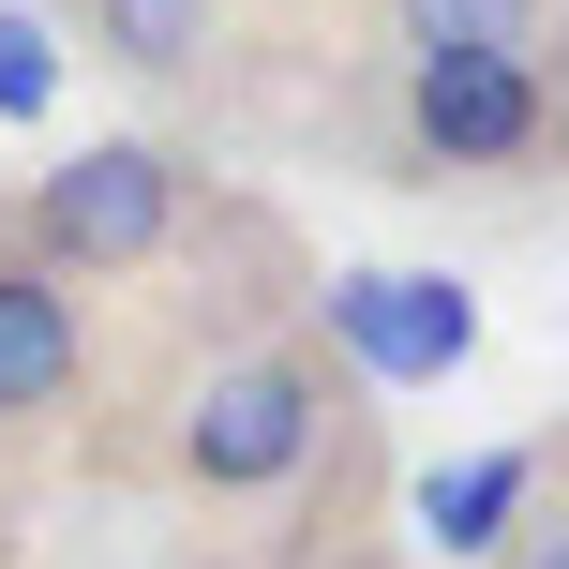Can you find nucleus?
Masks as SVG:
<instances>
[{"instance_id":"f03ea898","label":"nucleus","mask_w":569,"mask_h":569,"mask_svg":"<svg viewBox=\"0 0 569 569\" xmlns=\"http://www.w3.org/2000/svg\"><path fill=\"white\" fill-rule=\"evenodd\" d=\"M345 375L315 360V345H256V360H210L196 405H180V480L196 495H270L315 465V435H330Z\"/></svg>"},{"instance_id":"20e7f679","label":"nucleus","mask_w":569,"mask_h":569,"mask_svg":"<svg viewBox=\"0 0 569 569\" xmlns=\"http://www.w3.org/2000/svg\"><path fill=\"white\" fill-rule=\"evenodd\" d=\"M76 390H90L76 270H46L30 240H0V420H60Z\"/></svg>"},{"instance_id":"423d86ee","label":"nucleus","mask_w":569,"mask_h":569,"mask_svg":"<svg viewBox=\"0 0 569 569\" xmlns=\"http://www.w3.org/2000/svg\"><path fill=\"white\" fill-rule=\"evenodd\" d=\"M525 495H540V450H480V465H450L420 510H435L450 555H510V540H525Z\"/></svg>"},{"instance_id":"6e6552de","label":"nucleus","mask_w":569,"mask_h":569,"mask_svg":"<svg viewBox=\"0 0 569 569\" xmlns=\"http://www.w3.org/2000/svg\"><path fill=\"white\" fill-rule=\"evenodd\" d=\"M555 0H390V46L435 60V46H540Z\"/></svg>"},{"instance_id":"9d476101","label":"nucleus","mask_w":569,"mask_h":569,"mask_svg":"<svg viewBox=\"0 0 569 569\" xmlns=\"http://www.w3.org/2000/svg\"><path fill=\"white\" fill-rule=\"evenodd\" d=\"M0 106H46V60H30V30L0 16Z\"/></svg>"},{"instance_id":"0eeeda50","label":"nucleus","mask_w":569,"mask_h":569,"mask_svg":"<svg viewBox=\"0 0 569 569\" xmlns=\"http://www.w3.org/2000/svg\"><path fill=\"white\" fill-rule=\"evenodd\" d=\"M76 16H90V46H106L120 76H196L210 30H226V0H76Z\"/></svg>"},{"instance_id":"f257e3e1","label":"nucleus","mask_w":569,"mask_h":569,"mask_svg":"<svg viewBox=\"0 0 569 569\" xmlns=\"http://www.w3.org/2000/svg\"><path fill=\"white\" fill-rule=\"evenodd\" d=\"M390 120H405V180H525V166H555L569 90L540 46H435V60H405Z\"/></svg>"},{"instance_id":"1a4fd4ad","label":"nucleus","mask_w":569,"mask_h":569,"mask_svg":"<svg viewBox=\"0 0 569 569\" xmlns=\"http://www.w3.org/2000/svg\"><path fill=\"white\" fill-rule=\"evenodd\" d=\"M495 569H569V495H555V510H525V540L495 555Z\"/></svg>"},{"instance_id":"7ed1b4c3","label":"nucleus","mask_w":569,"mask_h":569,"mask_svg":"<svg viewBox=\"0 0 569 569\" xmlns=\"http://www.w3.org/2000/svg\"><path fill=\"white\" fill-rule=\"evenodd\" d=\"M16 240L46 270H76V284H120V270H150L180 240V166L150 136H90V150H60L16 196Z\"/></svg>"},{"instance_id":"39448f33","label":"nucleus","mask_w":569,"mask_h":569,"mask_svg":"<svg viewBox=\"0 0 569 569\" xmlns=\"http://www.w3.org/2000/svg\"><path fill=\"white\" fill-rule=\"evenodd\" d=\"M345 330H360L390 375L465 360V300H450V284H420V270H360V284H345Z\"/></svg>"}]
</instances>
